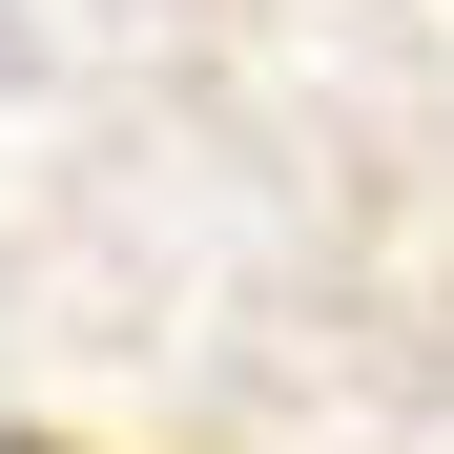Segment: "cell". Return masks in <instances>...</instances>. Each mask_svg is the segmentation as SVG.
Listing matches in <instances>:
<instances>
[{
  "label": "cell",
  "mask_w": 454,
  "mask_h": 454,
  "mask_svg": "<svg viewBox=\"0 0 454 454\" xmlns=\"http://www.w3.org/2000/svg\"><path fill=\"white\" fill-rule=\"evenodd\" d=\"M0 454H62V434H0Z\"/></svg>",
  "instance_id": "1"
}]
</instances>
